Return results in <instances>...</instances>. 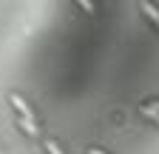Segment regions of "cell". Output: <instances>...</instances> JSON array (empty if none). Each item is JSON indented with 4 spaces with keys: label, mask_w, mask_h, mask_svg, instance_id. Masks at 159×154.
<instances>
[{
    "label": "cell",
    "mask_w": 159,
    "mask_h": 154,
    "mask_svg": "<svg viewBox=\"0 0 159 154\" xmlns=\"http://www.w3.org/2000/svg\"><path fill=\"white\" fill-rule=\"evenodd\" d=\"M20 126H23V131H26V134H31V137L37 134V126H34V120H20Z\"/></svg>",
    "instance_id": "cell-2"
},
{
    "label": "cell",
    "mask_w": 159,
    "mask_h": 154,
    "mask_svg": "<svg viewBox=\"0 0 159 154\" xmlns=\"http://www.w3.org/2000/svg\"><path fill=\"white\" fill-rule=\"evenodd\" d=\"M142 9L148 12V17H151V20H156V23H159V12H156V6H153V3H142Z\"/></svg>",
    "instance_id": "cell-3"
},
{
    "label": "cell",
    "mask_w": 159,
    "mask_h": 154,
    "mask_svg": "<svg viewBox=\"0 0 159 154\" xmlns=\"http://www.w3.org/2000/svg\"><path fill=\"white\" fill-rule=\"evenodd\" d=\"M9 100L14 103V108H17L20 114H23V120H34V117H31V108H29V103H26L23 97H20V94H11Z\"/></svg>",
    "instance_id": "cell-1"
},
{
    "label": "cell",
    "mask_w": 159,
    "mask_h": 154,
    "mask_svg": "<svg viewBox=\"0 0 159 154\" xmlns=\"http://www.w3.org/2000/svg\"><path fill=\"white\" fill-rule=\"evenodd\" d=\"M88 154H102V151H99V148H88Z\"/></svg>",
    "instance_id": "cell-6"
},
{
    "label": "cell",
    "mask_w": 159,
    "mask_h": 154,
    "mask_svg": "<svg viewBox=\"0 0 159 154\" xmlns=\"http://www.w3.org/2000/svg\"><path fill=\"white\" fill-rule=\"evenodd\" d=\"M46 148H48V154H63V151H60V146H57L54 140H48V143H46Z\"/></svg>",
    "instance_id": "cell-5"
},
{
    "label": "cell",
    "mask_w": 159,
    "mask_h": 154,
    "mask_svg": "<svg viewBox=\"0 0 159 154\" xmlns=\"http://www.w3.org/2000/svg\"><path fill=\"white\" fill-rule=\"evenodd\" d=\"M142 114H145V117H151V120H156V123H159V111H156V108H142Z\"/></svg>",
    "instance_id": "cell-4"
},
{
    "label": "cell",
    "mask_w": 159,
    "mask_h": 154,
    "mask_svg": "<svg viewBox=\"0 0 159 154\" xmlns=\"http://www.w3.org/2000/svg\"><path fill=\"white\" fill-rule=\"evenodd\" d=\"M153 108H156V111H159V103H156V106H153Z\"/></svg>",
    "instance_id": "cell-7"
}]
</instances>
